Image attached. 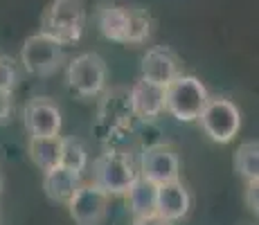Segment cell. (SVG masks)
<instances>
[{
	"label": "cell",
	"instance_id": "obj_12",
	"mask_svg": "<svg viewBox=\"0 0 259 225\" xmlns=\"http://www.w3.org/2000/svg\"><path fill=\"white\" fill-rule=\"evenodd\" d=\"M140 72L142 79H147V81H153L158 86H167L178 74H183V63L171 48L156 45V48L147 50V54L142 57Z\"/></svg>",
	"mask_w": 259,
	"mask_h": 225
},
{
	"label": "cell",
	"instance_id": "obj_23",
	"mask_svg": "<svg viewBox=\"0 0 259 225\" xmlns=\"http://www.w3.org/2000/svg\"><path fill=\"white\" fill-rule=\"evenodd\" d=\"M131 225H169L165 218H160L158 214H151V216H138L133 218Z\"/></svg>",
	"mask_w": 259,
	"mask_h": 225
},
{
	"label": "cell",
	"instance_id": "obj_2",
	"mask_svg": "<svg viewBox=\"0 0 259 225\" xmlns=\"http://www.w3.org/2000/svg\"><path fill=\"white\" fill-rule=\"evenodd\" d=\"M86 27V3L83 0H52L41 16L38 32L52 36L61 45L77 43Z\"/></svg>",
	"mask_w": 259,
	"mask_h": 225
},
{
	"label": "cell",
	"instance_id": "obj_8",
	"mask_svg": "<svg viewBox=\"0 0 259 225\" xmlns=\"http://www.w3.org/2000/svg\"><path fill=\"white\" fill-rule=\"evenodd\" d=\"M66 205L74 225H104L108 218L111 196L91 180V183L79 185Z\"/></svg>",
	"mask_w": 259,
	"mask_h": 225
},
{
	"label": "cell",
	"instance_id": "obj_14",
	"mask_svg": "<svg viewBox=\"0 0 259 225\" xmlns=\"http://www.w3.org/2000/svg\"><path fill=\"white\" fill-rule=\"evenodd\" d=\"M128 90H131V106L136 119L153 122L165 113V86H158L140 77Z\"/></svg>",
	"mask_w": 259,
	"mask_h": 225
},
{
	"label": "cell",
	"instance_id": "obj_10",
	"mask_svg": "<svg viewBox=\"0 0 259 225\" xmlns=\"http://www.w3.org/2000/svg\"><path fill=\"white\" fill-rule=\"evenodd\" d=\"M138 173L156 185L178 180L181 178V158H178V151L167 142L149 144L142 151Z\"/></svg>",
	"mask_w": 259,
	"mask_h": 225
},
{
	"label": "cell",
	"instance_id": "obj_3",
	"mask_svg": "<svg viewBox=\"0 0 259 225\" xmlns=\"http://www.w3.org/2000/svg\"><path fill=\"white\" fill-rule=\"evenodd\" d=\"M138 178V164L124 149H106L93 162V183L108 196H122Z\"/></svg>",
	"mask_w": 259,
	"mask_h": 225
},
{
	"label": "cell",
	"instance_id": "obj_7",
	"mask_svg": "<svg viewBox=\"0 0 259 225\" xmlns=\"http://www.w3.org/2000/svg\"><path fill=\"white\" fill-rule=\"evenodd\" d=\"M201 128L212 142L228 144L237 138L241 128V111L228 97H210L198 115Z\"/></svg>",
	"mask_w": 259,
	"mask_h": 225
},
{
	"label": "cell",
	"instance_id": "obj_24",
	"mask_svg": "<svg viewBox=\"0 0 259 225\" xmlns=\"http://www.w3.org/2000/svg\"><path fill=\"white\" fill-rule=\"evenodd\" d=\"M0 192H3V176H0Z\"/></svg>",
	"mask_w": 259,
	"mask_h": 225
},
{
	"label": "cell",
	"instance_id": "obj_11",
	"mask_svg": "<svg viewBox=\"0 0 259 225\" xmlns=\"http://www.w3.org/2000/svg\"><path fill=\"white\" fill-rule=\"evenodd\" d=\"M23 124L29 138L61 135V126H63L61 108L50 97H32L23 106Z\"/></svg>",
	"mask_w": 259,
	"mask_h": 225
},
{
	"label": "cell",
	"instance_id": "obj_6",
	"mask_svg": "<svg viewBox=\"0 0 259 225\" xmlns=\"http://www.w3.org/2000/svg\"><path fill=\"white\" fill-rule=\"evenodd\" d=\"M63 61H66L63 45L59 41H54L52 36L36 32L25 38V43L21 48V66L27 74L48 79L61 70Z\"/></svg>",
	"mask_w": 259,
	"mask_h": 225
},
{
	"label": "cell",
	"instance_id": "obj_5",
	"mask_svg": "<svg viewBox=\"0 0 259 225\" xmlns=\"http://www.w3.org/2000/svg\"><path fill=\"white\" fill-rule=\"evenodd\" d=\"M66 83L81 99H95L102 95L108 83V68L106 61L97 52L77 54L66 70Z\"/></svg>",
	"mask_w": 259,
	"mask_h": 225
},
{
	"label": "cell",
	"instance_id": "obj_4",
	"mask_svg": "<svg viewBox=\"0 0 259 225\" xmlns=\"http://www.w3.org/2000/svg\"><path fill=\"white\" fill-rule=\"evenodd\" d=\"M207 99L205 83L194 74H178L165 86V111L178 122H196Z\"/></svg>",
	"mask_w": 259,
	"mask_h": 225
},
{
	"label": "cell",
	"instance_id": "obj_15",
	"mask_svg": "<svg viewBox=\"0 0 259 225\" xmlns=\"http://www.w3.org/2000/svg\"><path fill=\"white\" fill-rule=\"evenodd\" d=\"M81 183H83L81 173L72 171V169H68V167H61V164L43 171V194H46L52 203L66 205Z\"/></svg>",
	"mask_w": 259,
	"mask_h": 225
},
{
	"label": "cell",
	"instance_id": "obj_9",
	"mask_svg": "<svg viewBox=\"0 0 259 225\" xmlns=\"http://www.w3.org/2000/svg\"><path fill=\"white\" fill-rule=\"evenodd\" d=\"M97 122L106 131H128L136 122L131 106V90L126 86L104 88L97 104Z\"/></svg>",
	"mask_w": 259,
	"mask_h": 225
},
{
	"label": "cell",
	"instance_id": "obj_1",
	"mask_svg": "<svg viewBox=\"0 0 259 225\" xmlns=\"http://www.w3.org/2000/svg\"><path fill=\"white\" fill-rule=\"evenodd\" d=\"M97 27L104 38L122 45H140L151 38L153 18L147 7L140 5H119V3H102L97 7Z\"/></svg>",
	"mask_w": 259,
	"mask_h": 225
},
{
	"label": "cell",
	"instance_id": "obj_22",
	"mask_svg": "<svg viewBox=\"0 0 259 225\" xmlns=\"http://www.w3.org/2000/svg\"><path fill=\"white\" fill-rule=\"evenodd\" d=\"M14 113V95L0 90V124H7Z\"/></svg>",
	"mask_w": 259,
	"mask_h": 225
},
{
	"label": "cell",
	"instance_id": "obj_13",
	"mask_svg": "<svg viewBox=\"0 0 259 225\" xmlns=\"http://www.w3.org/2000/svg\"><path fill=\"white\" fill-rule=\"evenodd\" d=\"M192 209V194L183 185V180H169V183L158 185L156 196V214L165 218L167 223H176L189 214Z\"/></svg>",
	"mask_w": 259,
	"mask_h": 225
},
{
	"label": "cell",
	"instance_id": "obj_20",
	"mask_svg": "<svg viewBox=\"0 0 259 225\" xmlns=\"http://www.w3.org/2000/svg\"><path fill=\"white\" fill-rule=\"evenodd\" d=\"M18 86V63L9 54H0V90L14 93Z\"/></svg>",
	"mask_w": 259,
	"mask_h": 225
},
{
	"label": "cell",
	"instance_id": "obj_21",
	"mask_svg": "<svg viewBox=\"0 0 259 225\" xmlns=\"http://www.w3.org/2000/svg\"><path fill=\"white\" fill-rule=\"evenodd\" d=\"M243 203H246L248 212L257 216L259 214V180L246 183V189H243Z\"/></svg>",
	"mask_w": 259,
	"mask_h": 225
},
{
	"label": "cell",
	"instance_id": "obj_17",
	"mask_svg": "<svg viewBox=\"0 0 259 225\" xmlns=\"http://www.w3.org/2000/svg\"><path fill=\"white\" fill-rule=\"evenodd\" d=\"M29 160L38 171L57 167L61 158V135H50V138H29L27 140Z\"/></svg>",
	"mask_w": 259,
	"mask_h": 225
},
{
	"label": "cell",
	"instance_id": "obj_16",
	"mask_svg": "<svg viewBox=\"0 0 259 225\" xmlns=\"http://www.w3.org/2000/svg\"><path fill=\"white\" fill-rule=\"evenodd\" d=\"M156 196H158V185L138 173V178L133 180L131 187L126 189L128 209H131L133 218L156 214Z\"/></svg>",
	"mask_w": 259,
	"mask_h": 225
},
{
	"label": "cell",
	"instance_id": "obj_19",
	"mask_svg": "<svg viewBox=\"0 0 259 225\" xmlns=\"http://www.w3.org/2000/svg\"><path fill=\"white\" fill-rule=\"evenodd\" d=\"M61 167H68L72 171L81 173L88 167V149L79 138H61V158H59Z\"/></svg>",
	"mask_w": 259,
	"mask_h": 225
},
{
	"label": "cell",
	"instance_id": "obj_18",
	"mask_svg": "<svg viewBox=\"0 0 259 225\" xmlns=\"http://www.w3.org/2000/svg\"><path fill=\"white\" fill-rule=\"evenodd\" d=\"M235 171L246 183L259 180V142L257 140H248L241 142L235 151Z\"/></svg>",
	"mask_w": 259,
	"mask_h": 225
}]
</instances>
